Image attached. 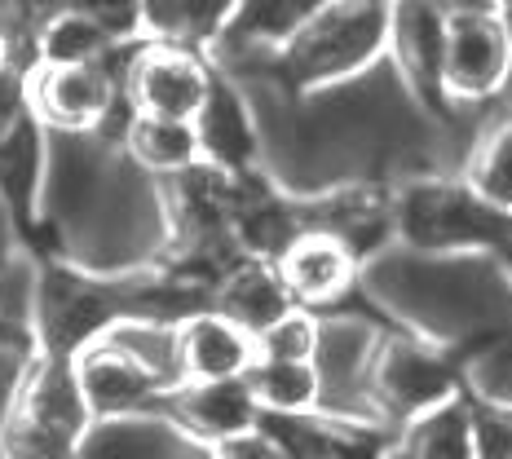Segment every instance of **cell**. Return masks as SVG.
<instances>
[{
	"mask_svg": "<svg viewBox=\"0 0 512 459\" xmlns=\"http://www.w3.org/2000/svg\"><path fill=\"white\" fill-rule=\"evenodd\" d=\"M384 49H389V0H323L270 58L230 76H270L287 98H301L380 67L389 58Z\"/></svg>",
	"mask_w": 512,
	"mask_h": 459,
	"instance_id": "obj_1",
	"label": "cell"
},
{
	"mask_svg": "<svg viewBox=\"0 0 512 459\" xmlns=\"http://www.w3.org/2000/svg\"><path fill=\"white\" fill-rule=\"evenodd\" d=\"M89 407L76 384V367L67 354L31 349L18 367L0 420V455L23 459H62L80 455V437L89 429Z\"/></svg>",
	"mask_w": 512,
	"mask_h": 459,
	"instance_id": "obj_2",
	"label": "cell"
},
{
	"mask_svg": "<svg viewBox=\"0 0 512 459\" xmlns=\"http://www.w3.org/2000/svg\"><path fill=\"white\" fill-rule=\"evenodd\" d=\"M393 234L415 252H477L499 248L512 234V217L477 199L464 181L415 177L393 195Z\"/></svg>",
	"mask_w": 512,
	"mask_h": 459,
	"instance_id": "obj_3",
	"label": "cell"
},
{
	"mask_svg": "<svg viewBox=\"0 0 512 459\" xmlns=\"http://www.w3.org/2000/svg\"><path fill=\"white\" fill-rule=\"evenodd\" d=\"M120 53L102 62H31L27 67V111L49 133H115L128 115L120 98Z\"/></svg>",
	"mask_w": 512,
	"mask_h": 459,
	"instance_id": "obj_4",
	"label": "cell"
},
{
	"mask_svg": "<svg viewBox=\"0 0 512 459\" xmlns=\"http://www.w3.org/2000/svg\"><path fill=\"white\" fill-rule=\"evenodd\" d=\"M120 98L128 111L177 115L190 120L212 84V58L199 45H181L164 36H142L120 49Z\"/></svg>",
	"mask_w": 512,
	"mask_h": 459,
	"instance_id": "obj_5",
	"label": "cell"
},
{
	"mask_svg": "<svg viewBox=\"0 0 512 459\" xmlns=\"http://www.w3.org/2000/svg\"><path fill=\"white\" fill-rule=\"evenodd\" d=\"M512 80V23L504 9H464L442 18V98L482 106Z\"/></svg>",
	"mask_w": 512,
	"mask_h": 459,
	"instance_id": "obj_6",
	"label": "cell"
},
{
	"mask_svg": "<svg viewBox=\"0 0 512 459\" xmlns=\"http://www.w3.org/2000/svg\"><path fill=\"white\" fill-rule=\"evenodd\" d=\"M460 389V371L451 354L433 345L429 336H407V332H384L376 354L367 367V402L380 424H398L411 411L429 407Z\"/></svg>",
	"mask_w": 512,
	"mask_h": 459,
	"instance_id": "obj_7",
	"label": "cell"
},
{
	"mask_svg": "<svg viewBox=\"0 0 512 459\" xmlns=\"http://www.w3.org/2000/svg\"><path fill=\"white\" fill-rule=\"evenodd\" d=\"M380 327L362 314L349 309H318V332H314V362L318 371V407L323 415L336 420H362V424H380L376 411L367 402V367L371 354L380 345ZM389 429V424H384Z\"/></svg>",
	"mask_w": 512,
	"mask_h": 459,
	"instance_id": "obj_8",
	"label": "cell"
},
{
	"mask_svg": "<svg viewBox=\"0 0 512 459\" xmlns=\"http://www.w3.org/2000/svg\"><path fill=\"white\" fill-rule=\"evenodd\" d=\"M274 270H279L292 305L318 314V309H332L354 292L362 261L340 234L323 226H301L292 234V243L274 256Z\"/></svg>",
	"mask_w": 512,
	"mask_h": 459,
	"instance_id": "obj_9",
	"label": "cell"
},
{
	"mask_svg": "<svg viewBox=\"0 0 512 459\" xmlns=\"http://www.w3.org/2000/svg\"><path fill=\"white\" fill-rule=\"evenodd\" d=\"M217 67V62H212ZM199 137V159L226 168V173H248L261 168V124H256V106L230 71H212V84L190 115Z\"/></svg>",
	"mask_w": 512,
	"mask_h": 459,
	"instance_id": "obj_10",
	"label": "cell"
},
{
	"mask_svg": "<svg viewBox=\"0 0 512 459\" xmlns=\"http://www.w3.org/2000/svg\"><path fill=\"white\" fill-rule=\"evenodd\" d=\"M71 367H76V384H80L84 407H89L93 420L159 407L168 393L142 362L133 354H124V349L106 336L84 340L76 354H71Z\"/></svg>",
	"mask_w": 512,
	"mask_h": 459,
	"instance_id": "obj_11",
	"label": "cell"
},
{
	"mask_svg": "<svg viewBox=\"0 0 512 459\" xmlns=\"http://www.w3.org/2000/svg\"><path fill=\"white\" fill-rule=\"evenodd\" d=\"M393 71L424 111H446L442 98V14L424 0H389V49Z\"/></svg>",
	"mask_w": 512,
	"mask_h": 459,
	"instance_id": "obj_12",
	"label": "cell"
},
{
	"mask_svg": "<svg viewBox=\"0 0 512 459\" xmlns=\"http://www.w3.org/2000/svg\"><path fill=\"white\" fill-rule=\"evenodd\" d=\"M164 411L177 420V429L190 437V442L208 446L221 442V437L252 429L261 424V411H256V398L243 376H221V380H177L173 389L164 393Z\"/></svg>",
	"mask_w": 512,
	"mask_h": 459,
	"instance_id": "obj_13",
	"label": "cell"
},
{
	"mask_svg": "<svg viewBox=\"0 0 512 459\" xmlns=\"http://www.w3.org/2000/svg\"><path fill=\"white\" fill-rule=\"evenodd\" d=\"M318 5L323 0H239L226 27L217 31V40L204 53L226 71L265 62Z\"/></svg>",
	"mask_w": 512,
	"mask_h": 459,
	"instance_id": "obj_14",
	"label": "cell"
},
{
	"mask_svg": "<svg viewBox=\"0 0 512 459\" xmlns=\"http://www.w3.org/2000/svg\"><path fill=\"white\" fill-rule=\"evenodd\" d=\"M80 455L98 459H177V455H204V446L190 442L177 429V420L159 407L146 411H124V415H102L89 420L80 437Z\"/></svg>",
	"mask_w": 512,
	"mask_h": 459,
	"instance_id": "obj_15",
	"label": "cell"
},
{
	"mask_svg": "<svg viewBox=\"0 0 512 459\" xmlns=\"http://www.w3.org/2000/svg\"><path fill=\"white\" fill-rule=\"evenodd\" d=\"M177 354H181V380H221L243 376L256 358L252 332L230 323L212 305H199L177 318Z\"/></svg>",
	"mask_w": 512,
	"mask_h": 459,
	"instance_id": "obj_16",
	"label": "cell"
},
{
	"mask_svg": "<svg viewBox=\"0 0 512 459\" xmlns=\"http://www.w3.org/2000/svg\"><path fill=\"white\" fill-rule=\"evenodd\" d=\"M389 455H415V459H473L477 455V433H473V398L460 389L429 407L411 411L407 420L393 424Z\"/></svg>",
	"mask_w": 512,
	"mask_h": 459,
	"instance_id": "obj_17",
	"label": "cell"
},
{
	"mask_svg": "<svg viewBox=\"0 0 512 459\" xmlns=\"http://www.w3.org/2000/svg\"><path fill=\"white\" fill-rule=\"evenodd\" d=\"M208 305L217 314H226L230 323H239L243 332H261L270 327L279 314L292 309V296L274 270V261H261V256H239L208 292Z\"/></svg>",
	"mask_w": 512,
	"mask_h": 459,
	"instance_id": "obj_18",
	"label": "cell"
},
{
	"mask_svg": "<svg viewBox=\"0 0 512 459\" xmlns=\"http://www.w3.org/2000/svg\"><path fill=\"white\" fill-rule=\"evenodd\" d=\"M45 151H49V133L31 111H18L9 124H0V195L18 212L23 230L36 226Z\"/></svg>",
	"mask_w": 512,
	"mask_h": 459,
	"instance_id": "obj_19",
	"label": "cell"
},
{
	"mask_svg": "<svg viewBox=\"0 0 512 459\" xmlns=\"http://www.w3.org/2000/svg\"><path fill=\"white\" fill-rule=\"evenodd\" d=\"M120 146H124V155L151 177H173L199 159L195 124L177 120V115L128 111L120 124Z\"/></svg>",
	"mask_w": 512,
	"mask_h": 459,
	"instance_id": "obj_20",
	"label": "cell"
},
{
	"mask_svg": "<svg viewBox=\"0 0 512 459\" xmlns=\"http://www.w3.org/2000/svg\"><path fill=\"white\" fill-rule=\"evenodd\" d=\"M464 186L490 208L512 217V111H499L477 128L464 155Z\"/></svg>",
	"mask_w": 512,
	"mask_h": 459,
	"instance_id": "obj_21",
	"label": "cell"
},
{
	"mask_svg": "<svg viewBox=\"0 0 512 459\" xmlns=\"http://www.w3.org/2000/svg\"><path fill=\"white\" fill-rule=\"evenodd\" d=\"M261 415H305L318 407V371L309 358H265L256 354L243 371Z\"/></svg>",
	"mask_w": 512,
	"mask_h": 459,
	"instance_id": "obj_22",
	"label": "cell"
},
{
	"mask_svg": "<svg viewBox=\"0 0 512 459\" xmlns=\"http://www.w3.org/2000/svg\"><path fill=\"white\" fill-rule=\"evenodd\" d=\"M98 336L115 340L124 354H133L151 376L173 389L181 380V354H177V318L159 314H120L115 323H106Z\"/></svg>",
	"mask_w": 512,
	"mask_h": 459,
	"instance_id": "obj_23",
	"label": "cell"
},
{
	"mask_svg": "<svg viewBox=\"0 0 512 459\" xmlns=\"http://www.w3.org/2000/svg\"><path fill=\"white\" fill-rule=\"evenodd\" d=\"M115 53H120V45L76 9L49 14L31 36V62H102Z\"/></svg>",
	"mask_w": 512,
	"mask_h": 459,
	"instance_id": "obj_24",
	"label": "cell"
},
{
	"mask_svg": "<svg viewBox=\"0 0 512 459\" xmlns=\"http://www.w3.org/2000/svg\"><path fill=\"white\" fill-rule=\"evenodd\" d=\"M239 0H142L146 9V36L181 40V45L208 49L217 31L226 27Z\"/></svg>",
	"mask_w": 512,
	"mask_h": 459,
	"instance_id": "obj_25",
	"label": "cell"
},
{
	"mask_svg": "<svg viewBox=\"0 0 512 459\" xmlns=\"http://www.w3.org/2000/svg\"><path fill=\"white\" fill-rule=\"evenodd\" d=\"M468 380H473L477 402H499L512 407V332L482 336V349L468 362Z\"/></svg>",
	"mask_w": 512,
	"mask_h": 459,
	"instance_id": "obj_26",
	"label": "cell"
},
{
	"mask_svg": "<svg viewBox=\"0 0 512 459\" xmlns=\"http://www.w3.org/2000/svg\"><path fill=\"white\" fill-rule=\"evenodd\" d=\"M314 332H318V314L314 309H301L292 305L287 314H279L270 327L252 336L256 354L265 358H309L314 354Z\"/></svg>",
	"mask_w": 512,
	"mask_h": 459,
	"instance_id": "obj_27",
	"label": "cell"
},
{
	"mask_svg": "<svg viewBox=\"0 0 512 459\" xmlns=\"http://www.w3.org/2000/svg\"><path fill=\"white\" fill-rule=\"evenodd\" d=\"M62 9H76V14H84L93 27H102L120 49L146 36L142 0H62Z\"/></svg>",
	"mask_w": 512,
	"mask_h": 459,
	"instance_id": "obj_28",
	"label": "cell"
},
{
	"mask_svg": "<svg viewBox=\"0 0 512 459\" xmlns=\"http://www.w3.org/2000/svg\"><path fill=\"white\" fill-rule=\"evenodd\" d=\"M473 433H477V455L512 459V407L473 398Z\"/></svg>",
	"mask_w": 512,
	"mask_h": 459,
	"instance_id": "obj_29",
	"label": "cell"
},
{
	"mask_svg": "<svg viewBox=\"0 0 512 459\" xmlns=\"http://www.w3.org/2000/svg\"><path fill=\"white\" fill-rule=\"evenodd\" d=\"M208 455H217V459H279L283 446L265 424H252V429H239V433L221 437V442H212Z\"/></svg>",
	"mask_w": 512,
	"mask_h": 459,
	"instance_id": "obj_30",
	"label": "cell"
},
{
	"mask_svg": "<svg viewBox=\"0 0 512 459\" xmlns=\"http://www.w3.org/2000/svg\"><path fill=\"white\" fill-rule=\"evenodd\" d=\"M0 5H5L9 23H14V49L23 53V62L31 67V36H36V27L49 14H58L62 0H0Z\"/></svg>",
	"mask_w": 512,
	"mask_h": 459,
	"instance_id": "obj_31",
	"label": "cell"
},
{
	"mask_svg": "<svg viewBox=\"0 0 512 459\" xmlns=\"http://www.w3.org/2000/svg\"><path fill=\"white\" fill-rule=\"evenodd\" d=\"M23 248H27V230H23V221H18V212L9 208V199L0 195V265L14 261Z\"/></svg>",
	"mask_w": 512,
	"mask_h": 459,
	"instance_id": "obj_32",
	"label": "cell"
},
{
	"mask_svg": "<svg viewBox=\"0 0 512 459\" xmlns=\"http://www.w3.org/2000/svg\"><path fill=\"white\" fill-rule=\"evenodd\" d=\"M429 9H437L442 18H451V14H464V9H486V5H495V0H424Z\"/></svg>",
	"mask_w": 512,
	"mask_h": 459,
	"instance_id": "obj_33",
	"label": "cell"
},
{
	"mask_svg": "<svg viewBox=\"0 0 512 459\" xmlns=\"http://www.w3.org/2000/svg\"><path fill=\"white\" fill-rule=\"evenodd\" d=\"M495 252H499V261H504V270H508V283H512V234H508L504 243H499Z\"/></svg>",
	"mask_w": 512,
	"mask_h": 459,
	"instance_id": "obj_34",
	"label": "cell"
},
{
	"mask_svg": "<svg viewBox=\"0 0 512 459\" xmlns=\"http://www.w3.org/2000/svg\"><path fill=\"white\" fill-rule=\"evenodd\" d=\"M0 40H9V45H14V23H9L5 5H0Z\"/></svg>",
	"mask_w": 512,
	"mask_h": 459,
	"instance_id": "obj_35",
	"label": "cell"
},
{
	"mask_svg": "<svg viewBox=\"0 0 512 459\" xmlns=\"http://www.w3.org/2000/svg\"><path fill=\"white\" fill-rule=\"evenodd\" d=\"M495 9H504V14H512V0H495Z\"/></svg>",
	"mask_w": 512,
	"mask_h": 459,
	"instance_id": "obj_36",
	"label": "cell"
}]
</instances>
